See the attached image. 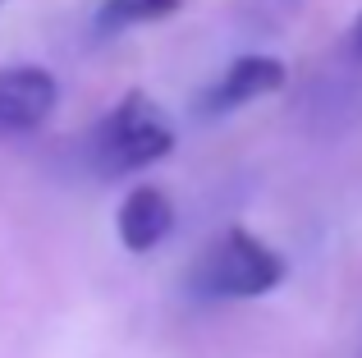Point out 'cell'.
Returning a JSON list of instances; mask_svg holds the SVG:
<instances>
[{
	"label": "cell",
	"mask_w": 362,
	"mask_h": 358,
	"mask_svg": "<svg viewBox=\"0 0 362 358\" xmlns=\"http://www.w3.org/2000/svg\"><path fill=\"white\" fill-rule=\"evenodd\" d=\"M115 225H119V243L129 253H147V248H156V243L175 230V202L165 197V188L142 184V188H133V193L119 202Z\"/></svg>",
	"instance_id": "obj_4"
},
{
	"label": "cell",
	"mask_w": 362,
	"mask_h": 358,
	"mask_svg": "<svg viewBox=\"0 0 362 358\" xmlns=\"http://www.w3.org/2000/svg\"><path fill=\"white\" fill-rule=\"evenodd\" d=\"M170 147H175L170 115L147 97V92H129V97L101 120L97 138H92V156H97L101 175L142 171V166L160 161Z\"/></svg>",
	"instance_id": "obj_2"
},
{
	"label": "cell",
	"mask_w": 362,
	"mask_h": 358,
	"mask_svg": "<svg viewBox=\"0 0 362 358\" xmlns=\"http://www.w3.org/2000/svg\"><path fill=\"white\" fill-rule=\"evenodd\" d=\"M344 46H349V60H358V64H362V14L354 18V28H349Z\"/></svg>",
	"instance_id": "obj_7"
},
{
	"label": "cell",
	"mask_w": 362,
	"mask_h": 358,
	"mask_svg": "<svg viewBox=\"0 0 362 358\" xmlns=\"http://www.w3.org/2000/svg\"><path fill=\"white\" fill-rule=\"evenodd\" d=\"M184 0H101L97 23L106 33H119V28H138V23H160L170 18Z\"/></svg>",
	"instance_id": "obj_6"
},
{
	"label": "cell",
	"mask_w": 362,
	"mask_h": 358,
	"mask_svg": "<svg viewBox=\"0 0 362 358\" xmlns=\"http://www.w3.org/2000/svg\"><path fill=\"white\" fill-rule=\"evenodd\" d=\"M284 79H289V74H284V64L275 60V55H239V60L221 74V83L206 92L202 106L206 110H234V106H243V101L280 92Z\"/></svg>",
	"instance_id": "obj_5"
},
{
	"label": "cell",
	"mask_w": 362,
	"mask_h": 358,
	"mask_svg": "<svg viewBox=\"0 0 362 358\" xmlns=\"http://www.w3.org/2000/svg\"><path fill=\"white\" fill-rule=\"evenodd\" d=\"M55 74L37 64H5L0 69V129H37L55 110Z\"/></svg>",
	"instance_id": "obj_3"
},
{
	"label": "cell",
	"mask_w": 362,
	"mask_h": 358,
	"mask_svg": "<svg viewBox=\"0 0 362 358\" xmlns=\"http://www.w3.org/2000/svg\"><path fill=\"white\" fill-rule=\"evenodd\" d=\"M284 271L289 267L275 248H266L243 225H230L193 262V289L206 299H257V294H271L284 280Z\"/></svg>",
	"instance_id": "obj_1"
}]
</instances>
